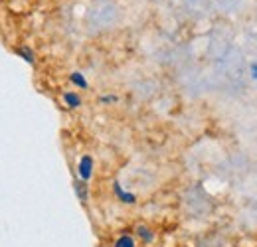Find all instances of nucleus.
<instances>
[{
    "instance_id": "obj_1",
    "label": "nucleus",
    "mask_w": 257,
    "mask_h": 247,
    "mask_svg": "<svg viewBox=\"0 0 257 247\" xmlns=\"http://www.w3.org/2000/svg\"><path fill=\"white\" fill-rule=\"evenodd\" d=\"M79 176L83 182H87L93 176V158L89 155L81 156V160H79Z\"/></svg>"
},
{
    "instance_id": "obj_2",
    "label": "nucleus",
    "mask_w": 257,
    "mask_h": 247,
    "mask_svg": "<svg viewBox=\"0 0 257 247\" xmlns=\"http://www.w3.org/2000/svg\"><path fill=\"white\" fill-rule=\"evenodd\" d=\"M75 192H77V196H79V200L85 204L87 202V198H89V190H87V182H83V180H75Z\"/></svg>"
},
{
    "instance_id": "obj_3",
    "label": "nucleus",
    "mask_w": 257,
    "mask_h": 247,
    "mask_svg": "<svg viewBox=\"0 0 257 247\" xmlns=\"http://www.w3.org/2000/svg\"><path fill=\"white\" fill-rule=\"evenodd\" d=\"M115 194H117V196L121 198V202H125V204H135V200H137L133 194L125 192V190L121 188V184H119V182H115Z\"/></svg>"
},
{
    "instance_id": "obj_4",
    "label": "nucleus",
    "mask_w": 257,
    "mask_h": 247,
    "mask_svg": "<svg viewBox=\"0 0 257 247\" xmlns=\"http://www.w3.org/2000/svg\"><path fill=\"white\" fill-rule=\"evenodd\" d=\"M64 101H65V105L71 107V109H77V107L81 105V97H79L77 93H65Z\"/></svg>"
},
{
    "instance_id": "obj_5",
    "label": "nucleus",
    "mask_w": 257,
    "mask_h": 247,
    "mask_svg": "<svg viewBox=\"0 0 257 247\" xmlns=\"http://www.w3.org/2000/svg\"><path fill=\"white\" fill-rule=\"evenodd\" d=\"M71 83L77 85V87H81V89L87 87V79H85L83 73H79V71H73V73H71Z\"/></svg>"
},
{
    "instance_id": "obj_6",
    "label": "nucleus",
    "mask_w": 257,
    "mask_h": 247,
    "mask_svg": "<svg viewBox=\"0 0 257 247\" xmlns=\"http://www.w3.org/2000/svg\"><path fill=\"white\" fill-rule=\"evenodd\" d=\"M137 233H139V237H143V241H145V243H151V241H153V237H155V235H153L145 225H139V227H137Z\"/></svg>"
},
{
    "instance_id": "obj_7",
    "label": "nucleus",
    "mask_w": 257,
    "mask_h": 247,
    "mask_svg": "<svg viewBox=\"0 0 257 247\" xmlns=\"http://www.w3.org/2000/svg\"><path fill=\"white\" fill-rule=\"evenodd\" d=\"M115 247H135V241H133V237L123 235V237H119V239H117Z\"/></svg>"
},
{
    "instance_id": "obj_8",
    "label": "nucleus",
    "mask_w": 257,
    "mask_h": 247,
    "mask_svg": "<svg viewBox=\"0 0 257 247\" xmlns=\"http://www.w3.org/2000/svg\"><path fill=\"white\" fill-rule=\"evenodd\" d=\"M18 54H20V56H22V58H24V60H26V62H28V63H34L32 54H30L28 50H18Z\"/></svg>"
},
{
    "instance_id": "obj_9",
    "label": "nucleus",
    "mask_w": 257,
    "mask_h": 247,
    "mask_svg": "<svg viewBox=\"0 0 257 247\" xmlns=\"http://www.w3.org/2000/svg\"><path fill=\"white\" fill-rule=\"evenodd\" d=\"M251 75H253V79H257V62L251 63Z\"/></svg>"
}]
</instances>
